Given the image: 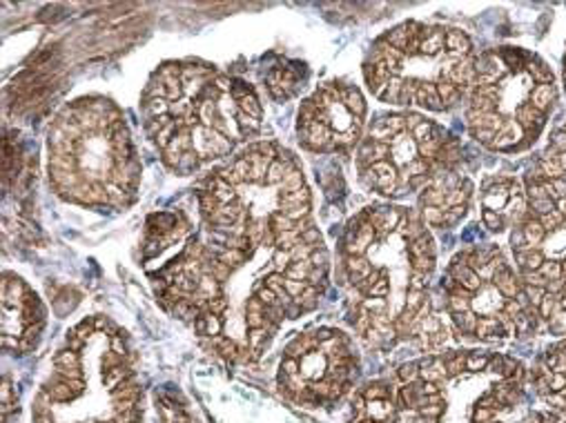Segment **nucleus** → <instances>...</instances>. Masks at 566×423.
<instances>
[{"instance_id": "1", "label": "nucleus", "mask_w": 566, "mask_h": 423, "mask_svg": "<svg viewBox=\"0 0 566 423\" xmlns=\"http://www.w3.org/2000/svg\"><path fill=\"white\" fill-rule=\"evenodd\" d=\"M342 265L357 295L348 319L366 346L390 350L412 341L436 355L447 343L449 328L429 293L438 250L419 210H361L346 228Z\"/></svg>"}, {"instance_id": "2", "label": "nucleus", "mask_w": 566, "mask_h": 423, "mask_svg": "<svg viewBox=\"0 0 566 423\" xmlns=\"http://www.w3.org/2000/svg\"><path fill=\"white\" fill-rule=\"evenodd\" d=\"M144 118L164 163L177 175H190L256 136L263 107L250 83L201 61H175L150 78Z\"/></svg>"}, {"instance_id": "3", "label": "nucleus", "mask_w": 566, "mask_h": 423, "mask_svg": "<svg viewBox=\"0 0 566 423\" xmlns=\"http://www.w3.org/2000/svg\"><path fill=\"white\" fill-rule=\"evenodd\" d=\"M32 423H144L134 355L105 317H90L67 332L34 399Z\"/></svg>"}, {"instance_id": "4", "label": "nucleus", "mask_w": 566, "mask_h": 423, "mask_svg": "<svg viewBox=\"0 0 566 423\" xmlns=\"http://www.w3.org/2000/svg\"><path fill=\"white\" fill-rule=\"evenodd\" d=\"M526 368L502 352L449 350L395 374L399 423H504L524 399Z\"/></svg>"}, {"instance_id": "5", "label": "nucleus", "mask_w": 566, "mask_h": 423, "mask_svg": "<svg viewBox=\"0 0 566 423\" xmlns=\"http://www.w3.org/2000/svg\"><path fill=\"white\" fill-rule=\"evenodd\" d=\"M50 183L63 199L90 208H127L140 166L120 109L107 98L67 105L48 136Z\"/></svg>"}, {"instance_id": "6", "label": "nucleus", "mask_w": 566, "mask_h": 423, "mask_svg": "<svg viewBox=\"0 0 566 423\" xmlns=\"http://www.w3.org/2000/svg\"><path fill=\"white\" fill-rule=\"evenodd\" d=\"M475 65L473 43L462 30L408 21L375 41L364 78L381 103L449 112L471 94Z\"/></svg>"}, {"instance_id": "7", "label": "nucleus", "mask_w": 566, "mask_h": 423, "mask_svg": "<svg viewBox=\"0 0 566 423\" xmlns=\"http://www.w3.org/2000/svg\"><path fill=\"white\" fill-rule=\"evenodd\" d=\"M469 94V131L491 152L528 150L557 103L555 76L544 59L522 47H497L478 56Z\"/></svg>"}, {"instance_id": "8", "label": "nucleus", "mask_w": 566, "mask_h": 423, "mask_svg": "<svg viewBox=\"0 0 566 423\" xmlns=\"http://www.w3.org/2000/svg\"><path fill=\"white\" fill-rule=\"evenodd\" d=\"M442 293L460 337L502 343L539 326L520 274L497 245H471L455 254L442 276Z\"/></svg>"}, {"instance_id": "9", "label": "nucleus", "mask_w": 566, "mask_h": 423, "mask_svg": "<svg viewBox=\"0 0 566 423\" xmlns=\"http://www.w3.org/2000/svg\"><path fill=\"white\" fill-rule=\"evenodd\" d=\"M460 140L419 114L381 116L359 146L357 170L366 190L399 199L423 192L444 170H458Z\"/></svg>"}, {"instance_id": "10", "label": "nucleus", "mask_w": 566, "mask_h": 423, "mask_svg": "<svg viewBox=\"0 0 566 423\" xmlns=\"http://www.w3.org/2000/svg\"><path fill=\"white\" fill-rule=\"evenodd\" d=\"M524 192L528 208L511 234L515 267L524 288L557 293L566 284V181L531 168Z\"/></svg>"}, {"instance_id": "11", "label": "nucleus", "mask_w": 566, "mask_h": 423, "mask_svg": "<svg viewBox=\"0 0 566 423\" xmlns=\"http://www.w3.org/2000/svg\"><path fill=\"white\" fill-rule=\"evenodd\" d=\"M359 370V352L346 332L315 328L297 335L283 350L276 385L302 408H331L355 388Z\"/></svg>"}, {"instance_id": "12", "label": "nucleus", "mask_w": 566, "mask_h": 423, "mask_svg": "<svg viewBox=\"0 0 566 423\" xmlns=\"http://www.w3.org/2000/svg\"><path fill=\"white\" fill-rule=\"evenodd\" d=\"M366 112V98L355 85L326 83L300 109V144L317 155L348 152L361 140Z\"/></svg>"}, {"instance_id": "13", "label": "nucleus", "mask_w": 566, "mask_h": 423, "mask_svg": "<svg viewBox=\"0 0 566 423\" xmlns=\"http://www.w3.org/2000/svg\"><path fill=\"white\" fill-rule=\"evenodd\" d=\"M45 328V308L23 278L3 276V350L28 355L39 346Z\"/></svg>"}, {"instance_id": "14", "label": "nucleus", "mask_w": 566, "mask_h": 423, "mask_svg": "<svg viewBox=\"0 0 566 423\" xmlns=\"http://www.w3.org/2000/svg\"><path fill=\"white\" fill-rule=\"evenodd\" d=\"M473 181L458 175V170L440 172L429 188L421 192L419 214L429 228H455L469 212L473 199Z\"/></svg>"}, {"instance_id": "15", "label": "nucleus", "mask_w": 566, "mask_h": 423, "mask_svg": "<svg viewBox=\"0 0 566 423\" xmlns=\"http://www.w3.org/2000/svg\"><path fill=\"white\" fill-rule=\"evenodd\" d=\"M526 192L517 179L493 177L482 188V223L489 232L515 228L526 214Z\"/></svg>"}, {"instance_id": "16", "label": "nucleus", "mask_w": 566, "mask_h": 423, "mask_svg": "<svg viewBox=\"0 0 566 423\" xmlns=\"http://www.w3.org/2000/svg\"><path fill=\"white\" fill-rule=\"evenodd\" d=\"M531 381L537 396L551 405L553 412L566 416V339L537 357L531 370Z\"/></svg>"}, {"instance_id": "17", "label": "nucleus", "mask_w": 566, "mask_h": 423, "mask_svg": "<svg viewBox=\"0 0 566 423\" xmlns=\"http://www.w3.org/2000/svg\"><path fill=\"white\" fill-rule=\"evenodd\" d=\"M350 423H399V403L395 383L370 381L353 399Z\"/></svg>"}, {"instance_id": "18", "label": "nucleus", "mask_w": 566, "mask_h": 423, "mask_svg": "<svg viewBox=\"0 0 566 423\" xmlns=\"http://www.w3.org/2000/svg\"><path fill=\"white\" fill-rule=\"evenodd\" d=\"M535 310L548 335L566 339V284L557 293H546Z\"/></svg>"}, {"instance_id": "19", "label": "nucleus", "mask_w": 566, "mask_h": 423, "mask_svg": "<svg viewBox=\"0 0 566 423\" xmlns=\"http://www.w3.org/2000/svg\"><path fill=\"white\" fill-rule=\"evenodd\" d=\"M157 410L164 419V423H199L197 416L190 410V403L181 392L175 390H161L157 392Z\"/></svg>"}, {"instance_id": "20", "label": "nucleus", "mask_w": 566, "mask_h": 423, "mask_svg": "<svg viewBox=\"0 0 566 423\" xmlns=\"http://www.w3.org/2000/svg\"><path fill=\"white\" fill-rule=\"evenodd\" d=\"M300 83H302V74L297 67L279 65L268 72V89H270L272 98H276V101L291 98L297 92Z\"/></svg>"}, {"instance_id": "21", "label": "nucleus", "mask_w": 566, "mask_h": 423, "mask_svg": "<svg viewBox=\"0 0 566 423\" xmlns=\"http://www.w3.org/2000/svg\"><path fill=\"white\" fill-rule=\"evenodd\" d=\"M12 412L19 416V399H17L14 388H12L10 374H6L3 377V423L12 421Z\"/></svg>"}, {"instance_id": "22", "label": "nucleus", "mask_w": 566, "mask_h": 423, "mask_svg": "<svg viewBox=\"0 0 566 423\" xmlns=\"http://www.w3.org/2000/svg\"><path fill=\"white\" fill-rule=\"evenodd\" d=\"M522 423H566V416L553 410H537V412H531Z\"/></svg>"}, {"instance_id": "23", "label": "nucleus", "mask_w": 566, "mask_h": 423, "mask_svg": "<svg viewBox=\"0 0 566 423\" xmlns=\"http://www.w3.org/2000/svg\"><path fill=\"white\" fill-rule=\"evenodd\" d=\"M562 81H564V92H566V59H564V74H562Z\"/></svg>"}]
</instances>
